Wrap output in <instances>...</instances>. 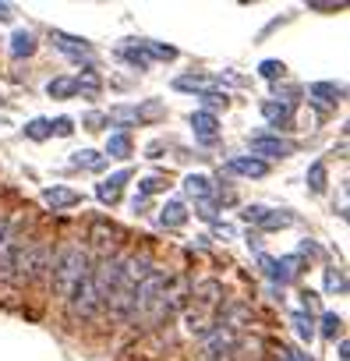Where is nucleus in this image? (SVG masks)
<instances>
[{
	"instance_id": "obj_1",
	"label": "nucleus",
	"mask_w": 350,
	"mask_h": 361,
	"mask_svg": "<svg viewBox=\"0 0 350 361\" xmlns=\"http://www.w3.org/2000/svg\"><path fill=\"white\" fill-rule=\"evenodd\" d=\"M89 269H92V262H89V252L82 245H61L54 252V262H50V290L61 301H68V294L75 290V283Z\"/></svg>"
},
{
	"instance_id": "obj_2",
	"label": "nucleus",
	"mask_w": 350,
	"mask_h": 361,
	"mask_svg": "<svg viewBox=\"0 0 350 361\" xmlns=\"http://www.w3.org/2000/svg\"><path fill=\"white\" fill-rule=\"evenodd\" d=\"M50 262H54V248L50 241L36 238V241H25L22 252H18V266H15V283H39L50 276Z\"/></svg>"
},
{
	"instance_id": "obj_3",
	"label": "nucleus",
	"mask_w": 350,
	"mask_h": 361,
	"mask_svg": "<svg viewBox=\"0 0 350 361\" xmlns=\"http://www.w3.org/2000/svg\"><path fill=\"white\" fill-rule=\"evenodd\" d=\"M124 259H127V255H103V259L89 269L99 305H106V301L117 294V287H120V280H124Z\"/></svg>"
},
{
	"instance_id": "obj_4",
	"label": "nucleus",
	"mask_w": 350,
	"mask_h": 361,
	"mask_svg": "<svg viewBox=\"0 0 350 361\" xmlns=\"http://www.w3.org/2000/svg\"><path fill=\"white\" fill-rule=\"evenodd\" d=\"M99 298H96V287H92V276L85 273L78 283H75V290L68 294V312H71V319H82V322H89V319H96L99 315Z\"/></svg>"
},
{
	"instance_id": "obj_5",
	"label": "nucleus",
	"mask_w": 350,
	"mask_h": 361,
	"mask_svg": "<svg viewBox=\"0 0 350 361\" xmlns=\"http://www.w3.org/2000/svg\"><path fill=\"white\" fill-rule=\"evenodd\" d=\"M25 238L18 234V224L8 220V231L0 238V280L4 283H15V266H18V252H22Z\"/></svg>"
},
{
	"instance_id": "obj_6",
	"label": "nucleus",
	"mask_w": 350,
	"mask_h": 361,
	"mask_svg": "<svg viewBox=\"0 0 350 361\" xmlns=\"http://www.w3.org/2000/svg\"><path fill=\"white\" fill-rule=\"evenodd\" d=\"M50 43L64 54V57H71V61H85V71H92V64H89V57H92V43L89 39H78V36H68V32H61V29H54L50 32Z\"/></svg>"
},
{
	"instance_id": "obj_7",
	"label": "nucleus",
	"mask_w": 350,
	"mask_h": 361,
	"mask_svg": "<svg viewBox=\"0 0 350 361\" xmlns=\"http://www.w3.org/2000/svg\"><path fill=\"white\" fill-rule=\"evenodd\" d=\"M248 145H251V156L255 159H262V156H294L297 152V142H290V138H280V135H251L248 138Z\"/></svg>"
},
{
	"instance_id": "obj_8",
	"label": "nucleus",
	"mask_w": 350,
	"mask_h": 361,
	"mask_svg": "<svg viewBox=\"0 0 350 361\" xmlns=\"http://www.w3.org/2000/svg\"><path fill=\"white\" fill-rule=\"evenodd\" d=\"M173 89L199 92L202 99H209V96H227V92H223V82L213 78V75H181V78H173Z\"/></svg>"
},
{
	"instance_id": "obj_9",
	"label": "nucleus",
	"mask_w": 350,
	"mask_h": 361,
	"mask_svg": "<svg viewBox=\"0 0 350 361\" xmlns=\"http://www.w3.org/2000/svg\"><path fill=\"white\" fill-rule=\"evenodd\" d=\"M244 220L255 224V227H262V231H280V227L290 224L287 213H276V209H265V206H248L244 209Z\"/></svg>"
},
{
	"instance_id": "obj_10",
	"label": "nucleus",
	"mask_w": 350,
	"mask_h": 361,
	"mask_svg": "<svg viewBox=\"0 0 350 361\" xmlns=\"http://www.w3.org/2000/svg\"><path fill=\"white\" fill-rule=\"evenodd\" d=\"M127 180H131V170H120V173H113V177L99 180V185H96V199H99L103 206H117Z\"/></svg>"
},
{
	"instance_id": "obj_11",
	"label": "nucleus",
	"mask_w": 350,
	"mask_h": 361,
	"mask_svg": "<svg viewBox=\"0 0 350 361\" xmlns=\"http://www.w3.org/2000/svg\"><path fill=\"white\" fill-rule=\"evenodd\" d=\"M163 106L159 103H145V106H113L110 114H106V124L110 121H117V124H138V121H145V117H156Z\"/></svg>"
},
{
	"instance_id": "obj_12",
	"label": "nucleus",
	"mask_w": 350,
	"mask_h": 361,
	"mask_svg": "<svg viewBox=\"0 0 350 361\" xmlns=\"http://www.w3.org/2000/svg\"><path fill=\"white\" fill-rule=\"evenodd\" d=\"M230 173H241V177H265L269 173V163L265 159H255V156H234L227 163Z\"/></svg>"
},
{
	"instance_id": "obj_13",
	"label": "nucleus",
	"mask_w": 350,
	"mask_h": 361,
	"mask_svg": "<svg viewBox=\"0 0 350 361\" xmlns=\"http://www.w3.org/2000/svg\"><path fill=\"white\" fill-rule=\"evenodd\" d=\"M43 202L57 213V209H71V206H78V202H82V195H78L75 188H61V185H54V188H46V192H43Z\"/></svg>"
},
{
	"instance_id": "obj_14",
	"label": "nucleus",
	"mask_w": 350,
	"mask_h": 361,
	"mask_svg": "<svg viewBox=\"0 0 350 361\" xmlns=\"http://www.w3.org/2000/svg\"><path fill=\"white\" fill-rule=\"evenodd\" d=\"M185 192L202 206V202H213V177H206V173H188L185 177Z\"/></svg>"
},
{
	"instance_id": "obj_15",
	"label": "nucleus",
	"mask_w": 350,
	"mask_h": 361,
	"mask_svg": "<svg viewBox=\"0 0 350 361\" xmlns=\"http://www.w3.org/2000/svg\"><path fill=\"white\" fill-rule=\"evenodd\" d=\"M192 128H195V138L199 142H216V131H220V121L213 117V114H206V110H199V114H192Z\"/></svg>"
},
{
	"instance_id": "obj_16",
	"label": "nucleus",
	"mask_w": 350,
	"mask_h": 361,
	"mask_svg": "<svg viewBox=\"0 0 350 361\" xmlns=\"http://www.w3.org/2000/svg\"><path fill=\"white\" fill-rule=\"evenodd\" d=\"M195 301L202 305V312H213V308L223 301V287H220L216 280H202V283L195 287Z\"/></svg>"
},
{
	"instance_id": "obj_17",
	"label": "nucleus",
	"mask_w": 350,
	"mask_h": 361,
	"mask_svg": "<svg viewBox=\"0 0 350 361\" xmlns=\"http://www.w3.org/2000/svg\"><path fill=\"white\" fill-rule=\"evenodd\" d=\"M159 224H163V227H170V231L185 227V224H188V206H185V202H177V199L166 202V206L159 209Z\"/></svg>"
},
{
	"instance_id": "obj_18",
	"label": "nucleus",
	"mask_w": 350,
	"mask_h": 361,
	"mask_svg": "<svg viewBox=\"0 0 350 361\" xmlns=\"http://www.w3.org/2000/svg\"><path fill=\"white\" fill-rule=\"evenodd\" d=\"M262 117H265L273 128H287V124H290V117H294V110H290V103L265 99V103H262Z\"/></svg>"
},
{
	"instance_id": "obj_19",
	"label": "nucleus",
	"mask_w": 350,
	"mask_h": 361,
	"mask_svg": "<svg viewBox=\"0 0 350 361\" xmlns=\"http://www.w3.org/2000/svg\"><path fill=\"white\" fill-rule=\"evenodd\" d=\"M110 238H117V227H113L110 220H96V224H92V231H89V241H92L96 248H103V252H106V248L113 245ZM106 255H110V252H106Z\"/></svg>"
},
{
	"instance_id": "obj_20",
	"label": "nucleus",
	"mask_w": 350,
	"mask_h": 361,
	"mask_svg": "<svg viewBox=\"0 0 350 361\" xmlns=\"http://www.w3.org/2000/svg\"><path fill=\"white\" fill-rule=\"evenodd\" d=\"M36 47H39V43H36V36H32V32H25V29H18V32L11 36V57H18V61H22V57H32V54H36Z\"/></svg>"
},
{
	"instance_id": "obj_21",
	"label": "nucleus",
	"mask_w": 350,
	"mask_h": 361,
	"mask_svg": "<svg viewBox=\"0 0 350 361\" xmlns=\"http://www.w3.org/2000/svg\"><path fill=\"white\" fill-rule=\"evenodd\" d=\"M131 149H135V145H131V138H127L124 131H117V135L106 138V156H113V159H127Z\"/></svg>"
},
{
	"instance_id": "obj_22",
	"label": "nucleus",
	"mask_w": 350,
	"mask_h": 361,
	"mask_svg": "<svg viewBox=\"0 0 350 361\" xmlns=\"http://www.w3.org/2000/svg\"><path fill=\"white\" fill-rule=\"evenodd\" d=\"M308 92H311L315 99H322V103H339V96H343V89L332 85V82H315Z\"/></svg>"
},
{
	"instance_id": "obj_23",
	"label": "nucleus",
	"mask_w": 350,
	"mask_h": 361,
	"mask_svg": "<svg viewBox=\"0 0 350 361\" xmlns=\"http://www.w3.org/2000/svg\"><path fill=\"white\" fill-rule=\"evenodd\" d=\"M75 166H85V170H103V166H106V156H99L96 149H82V152H75Z\"/></svg>"
},
{
	"instance_id": "obj_24",
	"label": "nucleus",
	"mask_w": 350,
	"mask_h": 361,
	"mask_svg": "<svg viewBox=\"0 0 350 361\" xmlns=\"http://www.w3.org/2000/svg\"><path fill=\"white\" fill-rule=\"evenodd\" d=\"M46 92H50L54 99H71V96H75V78H68V75H64V78H54V82L46 85Z\"/></svg>"
},
{
	"instance_id": "obj_25",
	"label": "nucleus",
	"mask_w": 350,
	"mask_h": 361,
	"mask_svg": "<svg viewBox=\"0 0 350 361\" xmlns=\"http://www.w3.org/2000/svg\"><path fill=\"white\" fill-rule=\"evenodd\" d=\"M308 188L318 195V192H325V163H311L308 166Z\"/></svg>"
},
{
	"instance_id": "obj_26",
	"label": "nucleus",
	"mask_w": 350,
	"mask_h": 361,
	"mask_svg": "<svg viewBox=\"0 0 350 361\" xmlns=\"http://www.w3.org/2000/svg\"><path fill=\"white\" fill-rule=\"evenodd\" d=\"M25 135H29V138H36V142L50 138V121H46V117H36V121H29V124H25Z\"/></svg>"
},
{
	"instance_id": "obj_27",
	"label": "nucleus",
	"mask_w": 350,
	"mask_h": 361,
	"mask_svg": "<svg viewBox=\"0 0 350 361\" xmlns=\"http://www.w3.org/2000/svg\"><path fill=\"white\" fill-rule=\"evenodd\" d=\"M294 329H297V336H301V340H311V336H315V322H311V315L294 312Z\"/></svg>"
},
{
	"instance_id": "obj_28",
	"label": "nucleus",
	"mask_w": 350,
	"mask_h": 361,
	"mask_svg": "<svg viewBox=\"0 0 350 361\" xmlns=\"http://www.w3.org/2000/svg\"><path fill=\"white\" fill-rule=\"evenodd\" d=\"M339 326H343V319H339L336 312H322V336H325V340H336Z\"/></svg>"
},
{
	"instance_id": "obj_29",
	"label": "nucleus",
	"mask_w": 350,
	"mask_h": 361,
	"mask_svg": "<svg viewBox=\"0 0 350 361\" xmlns=\"http://www.w3.org/2000/svg\"><path fill=\"white\" fill-rule=\"evenodd\" d=\"M325 290H339V294L346 290V276H343V269H336V266L325 269Z\"/></svg>"
},
{
	"instance_id": "obj_30",
	"label": "nucleus",
	"mask_w": 350,
	"mask_h": 361,
	"mask_svg": "<svg viewBox=\"0 0 350 361\" xmlns=\"http://www.w3.org/2000/svg\"><path fill=\"white\" fill-rule=\"evenodd\" d=\"M120 57H124L127 64H135V68H142V71L149 68V57H145V50H142V47H138V50H120Z\"/></svg>"
},
{
	"instance_id": "obj_31",
	"label": "nucleus",
	"mask_w": 350,
	"mask_h": 361,
	"mask_svg": "<svg viewBox=\"0 0 350 361\" xmlns=\"http://www.w3.org/2000/svg\"><path fill=\"white\" fill-rule=\"evenodd\" d=\"M75 131V121L71 117H57V121H50V135H61V138H68Z\"/></svg>"
},
{
	"instance_id": "obj_32",
	"label": "nucleus",
	"mask_w": 350,
	"mask_h": 361,
	"mask_svg": "<svg viewBox=\"0 0 350 361\" xmlns=\"http://www.w3.org/2000/svg\"><path fill=\"white\" fill-rule=\"evenodd\" d=\"M258 71H262V78L276 82V78L283 75V64H280V61H262V68H258Z\"/></svg>"
},
{
	"instance_id": "obj_33",
	"label": "nucleus",
	"mask_w": 350,
	"mask_h": 361,
	"mask_svg": "<svg viewBox=\"0 0 350 361\" xmlns=\"http://www.w3.org/2000/svg\"><path fill=\"white\" fill-rule=\"evenodd\" d=\"M159 188H163V180H159V177H145V180H142L138 199H149V195H152V192H159Z\"/></svg>"
},
{
	"instance_id": "obj_34",
	"label": "nucleus",
	"mask_w": 350,
	"mask_h": 361,
	"mask_svg": "<svg viewBox=\"0 0 350 361\" xmlns=\"http://www.w3.org/2000/svg\"><path fill=\"white\" fill-rule=\"evenodd\" d=\"M199 216H202L206 224H216V206H213V202H202V206H199Z\"/></svg>"
},
{
	"instance_id": "obj_35",
	"label": "nucleus",
	"mask_w": 350,
	"mask_h": 361,
	"mask_svg": "<svg viewBox=\"0 0 350 361\" xmlns=\"http://www.w3.org/2000/svg\"><path fill=\"white\" fill-rule=\"evenodd\" d=\"M85 124H89L92 131H99V124H106V117H103V114H89V117H85Z\"/></svg>"
},
{
	"instance_id": "obj_36",
	"label": "nucleus",
	"mask_w": 350,
	"mask_h": 361,
	"mask_svg": "<svg viewBox=\"0 0 350 361\" xmlns=\"http://www.w3.org/2000/svg\"><path fill=\"white\" fill-rule=\"evenodd\" d=\"M283 361H308V357H304L301 350H294V347H287V350H283Z\"/></svg>"
},
{
	"instance_id": "obj_37",
	"label": "nucleus",
	"mask_w": 350,
	"mask_h": 361,
	"mask_svg": "<svg viewBox=\"0 0 350 361\" xmlns=\"http://www.w3.org/2000/svg\"><path fill=\"white\" fill-rule=\"evenodd\" d=\"M15 18V11H11V4H0V22H11Z\"/></svg>"
},
{
	"instance_id": "obj_38",
	"label": "nucleus",
	"mask_w": 350,
	"mask_h": 361,
	"mask_svg": "<svg viewBox=\"0 0 350 361\" xmlns=\"http://www.w3.org/2000/svg\"><path fill=\"white\" fill-rule=\"evenodd\" d=\"M301 298H304V308H315V305H318V298H315V294H311V290H304V294H301Z\"/></svg>"
},
{
	"instance_id": "obj_39",
	"label": "nucleus",
	"mask_w": 350,
	"mask_h": 361,
	"mask_svg": "<svg viewBox=\"0 0 350 361\" xmlns=\"http://www.w3.org/2000/svg\"><path fill=\"white\" fill-rule=\"evenodd\" d=\"M4 231H8V216H0V238H4Z\"/></svg>"
}]
</instances>
